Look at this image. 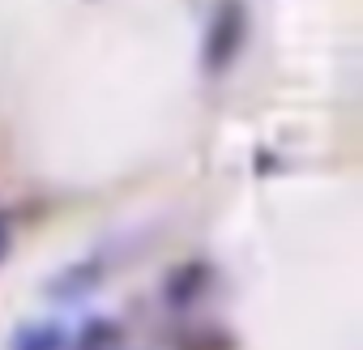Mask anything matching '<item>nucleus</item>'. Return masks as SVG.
Listing matches in <instances>:
<instances>
[{
	"instance_id": "nucleus-1",
	"label": "nucleus",
	"mask_w": 363,
	"mask_h": 350,
	"mask_svg": "<svg viewBox=\"0 0 363 350\" xmlns=\"http://www.w3.org/2000/svg\"><path fill=\"white\" fill-rule=\"evenodd\" d=\"M65 346H69V329L60 320H30L13 337V350H65Z\"/></svg>"
},
{
	"instance_id": "nucleus-2",
	"label": "nucleus",
	"mask_w": 363,
	"mask_h": 350,
	"mask_svg": "<svg viewBox=\"0 0 363 350\" xmlns=\"http://www.w3.org/2000/svg\"><path fill=\"white\" fill-rule=\"evenodd\" d=\"M120 346V324L111 316H94L82 329V350H116Z\"/></svg>"
}]
</instances>
